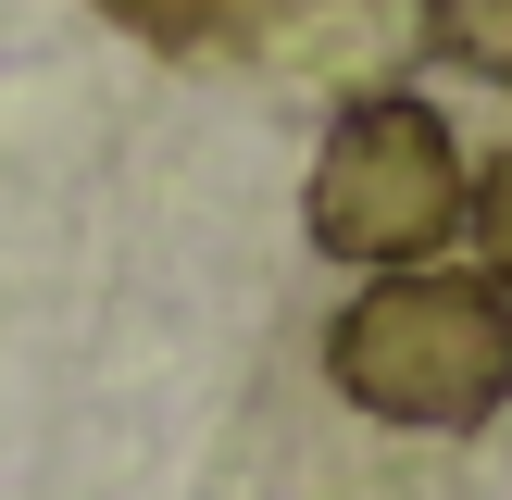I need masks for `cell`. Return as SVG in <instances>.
<instances>
[{
    "instance_id": "obj_2",
    "label": "cell",
    "mask_w": 512,
    "mask_h": 500,
    "mask_svg": "<svg viewBox=\"0 0 512 500\" xmlns=\"http://www.w3.org/2000/svg\"><path fill=\"white\" fill-rule=\"evenodd\" d=\"M300 213H313V250H338L363 275H400V263H425L463 225V150H450V125L425 100L375 88V100H350L325 125Z\"/></svg>"
},
{
    "instance_id": "obj_3",
    "label": "cell",
    "mask_w": 512,
    "mask_h": 500,
    "mask_svg": "<svg viewBox=\"0 0 512 500\" xmlns=\"http://www.w3.org/2000/svg\"><path fill=\"white\" fill-rule=\"evenodd\" d=\"M413 13H425V50H438V63L512 88V0H413Z\"/></svg>"
},
{
    "instance_id": "obj_4",
    "label": "cell",
    "mask_w": 512,
    "mask_h": 500,
    "mask_svg": "<svg viewBox=\"0 0 512 500\" xmlns=\"http://www.w3.org/2000/svg\"><path fill=\"white\" fill-rule=\"evenodd\" d=\"M113 25H138V38H163V50H200V38H238L263 0H100Z\"/></svg>"
},
{
    "instance_id": "obj_1",
    "label": "cell",
    "mask_w": 512,
    "mask_h": 500,
    "mask_svg": "<svg viewBox=\"0 0 512 500\" xmlns=\"http://www.w3.org/2000/svg\"><path fill=\"white\" fill-rule=\"evenodd\" d=\"M325 375L338 400H363L375 425H425L463 438L512 400V300L488 275H375L338 325H325Z\"/></svg>"
},
{
    "instance_id": "obj_5",
    "label": "cell",
    "mask_w": 512,
    "mask_h": 500,
    "mask_svg": "<svg viewBox=\"0 0 512 500\" xmlns=\"http://www.w3.org/2000/svg\"><path fill=\"white\" fill-rule=\"evenodd\" d=\"M463 213H475V250H488V288L512 300V150H500V163L463 188Z\"/></svg>"
}]
</instances>
